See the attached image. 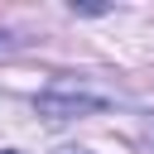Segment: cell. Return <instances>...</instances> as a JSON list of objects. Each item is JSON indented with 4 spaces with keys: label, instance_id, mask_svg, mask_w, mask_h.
I'll return each mask as SVG.
<instances>
[{
    "label": "cell",
    "instance_id": "cell-1",
    "mask_svg": "<svg viewBox=\"0 0 154 154\" xmlns=\"http://www.w3.org/2000/svg\"><path fill=\"white\" fill-rule=\"evenodd\" d=\"M106 101L101 96H87V91H43L38 96V111L48 116V120H67V116H77V111H101Z\"/></svg>",
    "mask_w": 154,
    "mask_h": 154
},
{
    "label": "cell",
    "instance_id": "cell-2",
    "mask_svg": "<svg viewBox=\"0 0 154 154\" xmlns=\"http://www.w3.org/2000/svg\"><path fill=\"white\" fill-rule=\"evenodd\" d=\"M63 154H82V149H63Z\"/></svg>",
    "mask_w": 154,
    "mask_h": 154
},
{
    "label": "cell",
    "instance_id": "cell-3",
    "mask_svg": "<svg viewBox=\"0 0 154 154\" xmlns=\"http://www.w3.org/2000/svg\"><path fill=\"white\" fill-rule=\"evenodd\" d=\"M0 43H5V34H0Z\"/></svg>",
    "mask_w": 154,
    "mask_h": 154
},
{
    "label": "cell",
    "instance_id": "cell-4",
    "mask_svg": "<svg viewBox=\"0 0 154 154\" xmlns=\"http://www.w3.org/2000/svg\"><path fill=\"white\" fill-rule=\"evenodd\" d=\"M10 154H14V149H10Z\"/></svg>",
    "mask_w": 154,
    "mask_h": 154
}]
</instances>
